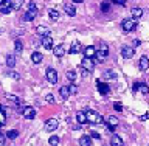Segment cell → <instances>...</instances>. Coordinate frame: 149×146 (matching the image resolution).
<instances>
[{
  "label": "cell",
  "instance_id": "obj_1",
  "mask_svg": "<svg viewBox=\"0 0 149 146\" xmlns=\"http://www.w3.org/2000/svg\"><path fill=\"white\" fill-rule=\"evenodd\" d=\"M84 114H86V117H87V121H88V123H92V124H100V123L104 121L102 115H100L96 110L87 109V110H84Z\"/></svg>",
  "mask_w": 149,
  "mask_h": 146
},
{
  "label": "cell",
  "instance_id": "obj_2",
  "mask_svg": "<svg viewBox=\"0 0 149 146\" xmlns=\"http://www.w3.org/2000/svg\"><path fill=\"white\" fill-rule=\"evenodd\" d=\"M96 59L102 62V61H106V58L109 56V45L106 44V42H101L100 44V50H96Z\"/></svg>",
  "mask_w": 149,
  "mask_h": 146
},
{
  "label": "cell",
  "instance_id": "obj_3",
  "mask_svg": "<svg viewBox=\"0 0 149 146\" xmlns=\"http://www.w3.org/2000/svg\"><path fill=\"white\" fill-rule=\"evenodd\" d=\"M121 28H123L124 33H130L134 31L135 28H137V19L130 17V19H124L123 22H121Z\"/></svg>",
  "mask_w": 149,
  "mask_h": 146
},
{
  "label": "cell",
  "instance_id": "obj_4",
  "mask_svg": "<svg viewBox=\"0 0 149 146\" xmlns=\"http://www.w3.org/2000/svg\"><path fill=\"white\" fill-rule=\"evenodd\" d=\"M58 126H59V121L56 118H50V120L45 121V131L47 132H53V131L58 129Z\"/></svg>",
  "mask_w": 149,
  "mask_h": 146
},
{
  "label": "cell",
  "instance_id": "obj_5",
  "mask_svg": "<svg viewBox=\"0 0 149 146\" xmlns=\"http://www.w3.org/2000/svg\"><path fill=\"white\" fill-rule=\"evenodd\" d=\"M47 81L50 84H56L58 82V72L54 68H47Z\"/></svg>",
  "mask_w": 149,
  "mask_h": 146
},
{
  "label": "cell",
  "instance_id": "obj_6",
  "mask_svg": "<svg viewBox=\"0 0 149 146\" xmlns=\"http://www.w3.org/2000/svg\"><path fill=\"white\" fill-rule=\"evenodd\" d=\"M81 67L86 70V72L90 73V72H93V68H95V62H93L90 58H84L82 62H81Z\"/></svg>",
  "mask_w": 149,
  "mask_h": 146
},
{
  "label": "cell",
  "instance_id": "obj_7",
  "mask_svg": "<svg viewBox=\"0 0 149 146\" xmlns=\"http://www.w3.org/2000/svg\"><path fill=\"white\" fill-rule=\"evenodd\" d=\"M134 53H135L134 47H127V45H124L123 48H121V56H123L124 59H130V58H134Z\"/></svg>",
  "mask_w": 149,
  "mask_h": 146
},
{
  "label": "cell",
  "instance_id": "obj_8",
  "mask_svg": "<svg viewBox=\"0 0 149 146\" xmlns=\"http://www.w3.org/2000/svg\"><path fill=\"white\" fill-rule=\"evenodd\" d=\"M22 115H23V118H26V120H33V118L36 117V110H34V107H31V106H26L25 109H23Z\"/></svg>",
  "mask_w": 149,
  "mask_h": 146
},
{
  "label": "cell",
  "instance_id": "obj_9",
  "mask_svg": "<svg viewBox=\"0 0 149 146\" xmlns=\"http://www.w3.org/2000/svg\"><path fill=\"white\" fill-rule=\"evenodd\" d=\"M36 16H37V9H28V11L23 14L22 20L23 22H31V20H34Z\"/></svg>",
  "mask_w": 149,
  "mask_h": 146
},
{
  "label": "cell",
  "instance_id": "obj_10",
  "mask_svg": "<svg viewBox=\"0 0 149 146\" xmlns=\"http://www.w3.org/2000/svg\"><path fill=\"white\" fill-rule=\"evenodd\" d=\"M82 54H84V58H90V59H92L93 56L96 54V48H95L93 45H87L86 48L82 50Z\"/></svg>",
  "mask_w": 149,
  "mask_h": 146
},
{
  "label": "cell",
  "instance_id": "obj_11",
  "mask_svg": "<svg viewBox=\"0 0 149 146\" xmlns=\"http://www.w3.org/2000/svg\"><path fill=\"white\" fill-rule=\"evenodd\" d=\"M138 68L141 70V72H146V70L149 68V58H148V56H141V58H140Z\"/></svg>",
  "mask_w": 149,
  "mask_h": 146
},
{
  "label": "cell",
  "instance_id": "obj_12",
  "mask_svg": "<svg viewBox=\"0 0 149 146\" xmlns=\"http://www.w3.org/2000/svg\"><path fill=\"white\" fill-rule=\"evenodd\" d=\"M40 44H42V47H44V48H47V50H53V39H51L50 36L42 37Z\"/></svg>",
  "mask_w": 149,
  "mask_h": 146
},
{
  "label": "cell",
  "instance_id": "obj_13",
  "mask_svg": "<svg viewBox=\"0 0 149 146\" xmlns=\"http://www.w3.org/2000/svg\"><path fill=\"white\" fill-rule=\"evenodd\" d=\"M64 11L67 13L70 17H74V16H76V8H74V5H72V3H65V5H64Z\"/></svg>",
  "mask_w": 149,
  "mask_h": 146
},
{
  "label": "cell",
  "instance_id": "obj_14",
  "mask_svg": "<svg viewBox=\"0 0 149 146\" xmlns=\"http://www.w3.org/2000/svg\"><path fill=\"white\" fill-rule=\"evenodd\" d=\"M106 123H107V126H109V128H116V126H118V118H116V117H113V115H107L106 117Z\"/></svg>",
  "mask_w": 149,
  "mask_h": 146
},
{
  "label": "cell",
  "instance_id": "obj_15",
  "mask_svg": "<svg viewBox=\"0 0 149 146\" xmlns=\"http://www.w3.org/2000/svg\"><path fill=\"white\" fill-rule=\"evenodd\" d=\"M96 87H98V92L101 93V95H107V93H109V86H107L106 82H101V81H98L96 82Z\"/></svg>",
  "mask_w": 149,
  "mask_h": 146
},
{
  "label": "cell",
  "instance_id": "obj_16",
  "mask_svg": "<svg viewBox=\"0 0 149 146\" xmlns=\"http://www.w3.org/2000/svg\"><path fill=\"white\" fill-rule=\"evenodd\" d=\"M36 33H37L39 36H42V37L50 36V28H47L45 25H40V27H37V28H36Z\"/></svg>",
  "mask_w": 149,
  "mask_h": 146
},
{
  "label": "cell",
  "instance_id": "obj_17",
  "mask_svg": "<svg viewBox=\"0 0 149 146\" xmlns=\"http://www.w3.org/2000/svg\"><path fill=\"white\" fill-rule=\"evenodd\" d=\"M70 53L72 54H78V53H81V42L79 41H74L72 47H70Z\"/></svg>",
  "mask_w": 149,
  "mask_h": 146
},
{
  "label": "cell",
  "instance_id": "obj_18",
  "mask_svg": "<svg viewBox=\"0 0 149 146\" xmlns=\"http://www.w3.org/2000/svg\"><path fill=\"white\" fill-rule=\"evenodd\" d=\"M110 146H123V138L120 137V135H112L110 138Z\"/></svg>",
  "mask_w": 149,
  "mask_h": 146
},
{
  "label": "cell",
  "instance_id": "obj_19",
  "mask_svg": "<svg viewBox=\"0 0 149 146\" xmlns=\"http://www.w3.org/2000/svg\"><path fill=\"white\" fill-rule=\"evenodd\" d=\"M59 95L62 100H67V98L70 96V90H68V87L67 86H62V87H59Z\"/></svg>",
  "mask_w": 149,
  "mask_h": 146
},
{
  "label": "cell",
  "instance_id": "obj_20",
  "mask_svg": "<svg viewBox=\"0 0 149 146\" xmlns=\"http://www.w3.org/2000/svg\"><path fill=\"white\" fill-rule=\"evenodd\" d=\"M90 145H92L90 135H82V137L79 138V146H90Z\"/></svg>",
  "mask_w": 149,
  "mask_h": 146
},
{
  "label": "cell",
  "instance_id": "obj_21",
  "mask_svg": "<svg viewBox=\"0 0 149 146\" xmlns=\"http://www.w3.org/2000/svg\"><path fill=\"white\" fill-rule=\"evenodd\" d=\"M11 11H13V8H11V2L0 5V13H2V14H9Z\"/></svg>",
  "mask_w": 149,
  "mask_h": 146
},
{
  "label": "cell",
  "instance_id": "obj_22",
  "mask_svg": "<svg viewBox=\"0 0 149 146\" xmlns=\"http://www.w3.org/2000/svg\"><path fill=\"white\" fill-rule=\"evenodd\" d=\"M42 59H44V56H42V53H39V51H34V53L31 54V61L34 64H40Z\"/></svg>",
  "mask_w": 149,
  "mask_h": 146
},
{
  "label": "cell",
  "instance_id": "obj_23",
  "mask_svg": "<svg viewBox=\"0 0 149 146\" xmlns=\"http://www.w3.org/2000/svg\"><path fill=\"white\" fill-rule=\"evenodd\" d=\"M76 121H78L79 124L87 123V117H86V114H84V110H79L78 114H76Z\"/></svg>",
  "mask_w": 149,
  "mask_h": 146
},
{
  "label": "cell",
  "instance_id": "obj_24",
  "mask_svg": "<svg viewBox=\"0 0 149 146\" xmlns=\"http://www.w3.org/2000/svg\"><path fill=\"white\" fill-rule=\"evenodd\" d=\"M53 53L56 54V56H64L65 54V48H64V45H56V47H53Z\"/></svg>",
  "mask_w": 149,
  "mask_h": 146
},
{
  "label": "cell",
  "instance_id": "obj_25",
  "mask_svg": "<svg viewBox=\"0 0 149 146\" xmlns=\"http://www.w3.org/2000/svg\"><path fill=\"white\" fill-rule=\"evenodd\" d=\"M130 14H132L134 19H137V20H138V19L143 16V9L141 8H132V9H130Z\"/></svg>",
  "mask_w": 149,
  "mask_h": 146
},
{
  "label": "cell",
  "instance_id": "obj_26",
  "mask_svg": "<svg viewBox=\"0 0 149 146\" xmlns=\"http://www.w3.org/2000/svg\"><path fill=\"white\" fill-rule=\"evenodd\" d=\"M22 50H23L22 41H19V39H16V41H14V53L20 54V53H22Z\"/></svg>",
  "mask_w": 149,
  "mask_h": 146
},
{
  "label": "cell",
  "instance_id": "obj_27",
  "mask_svg": "<svg viewBox=\"0 0 149 146\" xmlns=\"http://www.w3.org/2000/svg\"><path fill=\"white\" fill-rule=\"evenodd\" d=\"M6 65L9 68H13L14 65H16V56H14V54H8L6 56Z\"/></svg>",
  "mask_w": 149,
  "mask_h": 146
},
{
  "label": "cell",
  "instance_id": "obj_28",
  "mask_svg": "<svg viewBox=\"0 0 149 146\" xmlns=\"http://www.w3.org/2000/svg\"><path fill=\"white\" fill-rule=\"evenodd\" d=\"M138 92L143 93V95H146V93H149V87L143 82H138Z\"/></svg>",
  "mask_w": 149,
  "mask_h": 146
},
{
  "label": "cell",
  "instance_id": "obj_29",
  "mask_svg": "<svg viewBox=\"0 0 149 146\" xmlns=\"http://www.w3.org/2000/svg\"><path fill=\"white\" fill-rule=\"evenodd\" d=\"M6 137H8L9 140H14V138H17V137H19V131H16V129H11V131H8V132H6Z\"/></svg>",
  "mask_w": 149,
  "mask_h": 146
},
{
  "label": "cell",
  "instance_id": "obj_30",
  "mask_svg": "<svg viewBox=\"0 0 149 146\" xmlns=\"http://www.w3.org/2000/svg\"><path fill=\"white\" fill-rule=\"evenodd\" d=\"M48 17L51 19V20H58V19H59V13L56 11V9H50V11H48Z\"/></svg>",
  "mask_w": 149,
  "mask_h": 146
},
{
  "label": "cell",
  "instance_id": "obj_31",
  "mask_svg": "<svg viewBox=\"0 0 149 146\" xmlns=\"http://www.w3.org/2000/svg\"><path fill=\"white\" fill-rule=\"evenodd\" d=\"M115 76L116 75L112 72V70H107V72H104V75H102V78L107 79V81H109V79H115Z\"/></svg>",
  "mask_w": 149,
  "mask_h": 146
},
{
  "label": "cell",
  "instance_id": "obj_32",
  "mask_svg": "<svg viewBox=\"0 0 149 146\" xmlns=\"http://www.w3.org/2000/svg\"><path fill=\"white\" fill-rule=\"evenodd\" d=\"M65 76H67V79H68V81L74 82V79H76V73H74L73 70H68V72L65 73Z\"/></svg>",
  "mask_w": 149,
  "mask_h": 146
},
{
  "label": "cell",
  "instance_id": "obj_33",
  "mask_svg": "<svg viewBox=\"0 0 149 146\" xmlns=\"http://www.w3.org/2000/svg\"><path fill=\"white\" fill-rule=\"evenodd\" d=\"M22 3H23V0H11V8L13 9H19L22 6Z\"/></svg>",
  "mask_w": 149,
  "mask_h": 146
},
{
  "label": "cell",
  "instance_id": "obj_34",
  "mask_svg": "<svg viewBox=\"0 0 149 146\" xmlns=\"http://www.w3.org/2000/svg\"><path fill=\"white\" fill-rule=\"evenodd\" d=\"M48 143H50L51 146H58V145H59V137H58V135H51L50 140H48Z\"/></svg>",
  "mask_w": 149,
  "mask_h": 146
},
{
  "label": "cell",
  "instance_id": "obj_35",
  "mask_svg": "<svg viewBox=\"0 0 149 146\" xmlns=\"http://www.w3.org/2000/svg\"><path fill=\"white\" fill-rule=\"evenodd\" d=\"M6 123V115H5V112H3V109H0V128Z\"/></svg>",
  "mask_w": 149,
  "mask_h": 146
},
{
  "label": "cell",
  "instance_id": "obj_36",
  "mask_svg": "<svg viewBox=\"0 0 149 146\" xmlns=\"http://www.w3.org/2000/svg\"><path fill=\"white\" fill-rule=\"evenodd\" d=\"M6 100H9V101H14L17 106H20V100H19L17 96H14V95H9V93H8V95H6Z\"/></svg>",
  "mask_w": 149,
  "mask_h": 146
},
{
  "label": "cell",
  "instance_id": "obj_37",
  "mask_svg": "<svg viewBox=\"0 0 149 146\" xmlns=\"http://www.w3.org/2000/svg\"><path fill=\"white\" fill-rule=\"evenodd\" d=\"M5 142H6V135L0 131V146H5Z\"/></svg>",
  "mask_w": 149,
  "mask_h": 146
},
{
  "label": "cell",
  "instance_id": "obj_38",
  "mask_svg": "<svg viewBox=\"0 0 149 146\" xmlns=\"http://www.w3.org/2000/svg\"><path fill=\"white\" fill-rule=\"evenodd\" d=\"M45 101H47V103H50V104H53V103H54V96L51 95V93H48V95L45 96Z\"/></svg>",
  "mask_w": 149,
  "mask_h": 146
},
{
  "label": "cell",
  "instance_id": "obj_39",
  "mask_svg": "<svg viewBox=\"0 0 149 146\" xmlns=\"http://www.w3.org/2000/svg\"><path fill=\"white\" fill-rule=\"evenodd\" d=\"M8 76H11L13 79H20V75L16 72H8Z\"/></svg>",
  "mask_w": 149,
  "mask_h": 146
},
{
  "label": "cell",
  "instance_id": "obj_40",
  "mask_svg": "<svg viewBox=\"0 0 149 146\" xmlns=\"http://www.w3.org/2000/svg\"><path fill=\"white\" fill-rule=\"evenodd\" d=\"M90 138H96V140H101V135L96 132V131H92L90 132Z\"/></svg>",
  "mask_w": 149,
  "mask_h": 146
},
{
  "label": "cell",
  "instance_id": "obj_41",
  "mask_svg": "<svg viewBox=\"0 0 149 146\" xmlns=\"http://www.w3.org/2000/svg\"><path fill=\"white\" fill-rule=\"evenodd\" d=\"M68 90H70V95H72V93H76L78 92V87L74 86V84H72V86H68Z\"/></svg>",
  "mask_w": 149,
  "mask_h": 146
},
{
  "label": "cell",
  "instance_id": "obj_42",
  "mask_svg": "<svg viewBox=\"0 0 149 146\" xmlns=\"http://www.w3.org/2000/svg\"><path fill=\"white\" fill-rule=\"evenodd\" d=\"M113 107H115V110H116V112H121V110H123V106H121V103H115Z\"/></svg>",
  "mask_w": 149,
  "mask_h": 146
},
{
  "label": "cell",
  "instance_id": "obj_43",
  "mask_svg": "<svg viewBox=\"0 0 149 146\" xmlns=\"http://www.w3.org/2000/svg\"><path fill=\"white\" fill-rule=\"evenodd\" d=\"M101 11H104V13L109 11V3H107V2H104V3L101 5Z\"/></svg>",
  "mask_w": 149,
  "mask_h": 146
},
{
  "label": "cell",
  "instance_id": "obj_44",
  "mask_svg": "<svg viewBox=\"0 0 149 146\" xmlns=\"http://www.w3.org/2000/svg\"><path fill=\"white\" fill-rule=\"evenodd\" d=\"M28 9H37L36 8V3L34 2H30V3H28Z\"/></svg>",
  "mask_w": 149,
  "mask_h": 146
},
{
  "label": "cell",
  "instance_id": "obj_45",
  "mask_svg": "<svg viewBox=\"0 0 149 146\" xmlns=\"http://www.w3.org/2000/svg\"><path fill=\"white\" fill-rule=\"evenodd\" d=\"M148 118H149V114H144V115H141V117H140V120H141V121L148 120Z\"/></svg>",
  "mask_w": 149,
  "mask_h": 146
},
{
  "label": "cell",
  "instance_id": "obj_46",
  "mask_svg": "<svg viewBox=\"0 0 149 146\" xmlns=\"http://www.w3.org/2000/svg\"><path fill=\"white\" fill-rule=\"evenodd\" d=\"M140 44H141V41H138V39H135V41H134V47H138Z\"/></svg>",
  "mask_w": 149,
  "mask_h": 146
},
{
  "label": "cell",
  "instance_id": "obj_47",
  "mask_svg": "<svg viewBox=\"0 0 149 146\" xmlns=\"http://www.w3.org/2000/svg\"><path fill=\"white\" fill-rule=\"evenodd\" d=\"M132 89H134V92H138V82H135L132 86Z\"/></svg>",
  "mask_w": 149,
  "mask_h": 146
},
{
  "label": "cell",
  "instance_id": "obj_48",
  "mask_svg": "<svg viewBox=\"0 0 149 146\" xmlns=\"http://www.w3.org/2000/svg\"><path fill=\"white\" fill-rule=\"evenodd\" d=\"M8 2H11V0H0V5H3V3H8Z\"/></svg>",
  "mask_w": 149,
  "mask_h": 146
},
{
  "label": "cell",
  "instance_id": "obj_49",
  "mask_svg": "<svg viewBox=\"0 0 149 146\" xmlns=\"http://www.w3.org/2000/svg\"><path fill=\"white\" fill-rule=\"evenodd\" d=\"M82 0H73V3H81Z\"/></svg>",
  "mask_w": 149,
  "mask_h": 146
},
{
  "label": "cell",
  "instance_id": "obj_50",
  "mask_svg": "<svg viewBox=\"0 0 149 146\" xmlns=\"http://www.w3.org/2000/svg\"><path fill=\"white\" fill-rule=\"evenodd\" d=\"M0 109H2V106H0Z\"/></svg>",
  "mask_w": 149,
  "mask_h": 146
}]
</instances>
